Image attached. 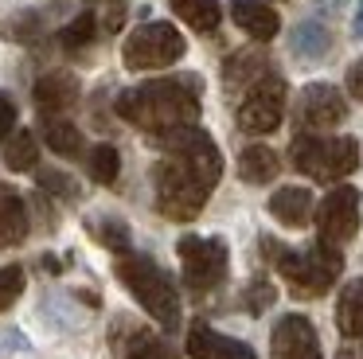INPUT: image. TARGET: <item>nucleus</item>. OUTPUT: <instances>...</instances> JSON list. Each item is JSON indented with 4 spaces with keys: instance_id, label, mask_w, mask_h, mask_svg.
I'll use <instances>...</instances> for the list:
<instances>
[{
    "instance_id": "1",
    "label": "nucleus",
    "mask_w": 363,
    "mask_h": 359,
    "mask_svg": "<svg viewBox=\"0 0 363 359\" xmlns=\"http://www.w3.org/2000/svg\"><path fill=\"white\" fill-rule=\"evenodd\" d=\"M121 121L137 125L149 137H164L172 129H188L199 121V78L176 74V78H152V82L129 86L113 101Z\"/></svg>"
},
{
    "instance_id": "2",
    "label": "nucleus",
    "mask_w": 363,
    "mask_h": 359,
    "mask_svg": "<svg viewBox=\"0 0 363 359\" xmlns=\"http://www.w3.org/2000/svg\"><path fill=\"white\" fill-rule=\"evenodd\" d=\"M258 246H262V258L274 262L277 273L289 281V293L305 297V301L324 297L332 289V281L344 273V254H340V246H328V242H313L305 250H289L266 234Z\"/></svg>"
},
{
    "instance_id": "3",
    "label": "nucleus",
    "mask_w": 363,
    "mask_h": 359,
    "mask_svg": "<svg viewBox=\"0 0 363 359\" xmlns=\"http://www.w3.org/2000/svg\"><path fill=\"white\" fill-rule=\"evenodd\" d=\"M113 270H118L121 285L137 297V304H141L160 328L172 332V328L180 324V293H176V281L168 270H160L149 254H121Z\"/></svg>"
},
{
    "instance_id": "4",
    "label": "nucleus",
    "mask_w": 363,
    "mask_h": 359,
    "mask_svg": "<svg viewBox=\"0 0 363 359\" xmlns=\"http://www.w3.org/2000/svg\"><path fill=\"white\" fill-rule=\"evenodd\" d=\"M211 180L203 172H196L188 160L180 156H164L152 168V195H157V211L172 223H191L199 211L207 207L211 195Z\"/></svg>"
},
{
    "instance_id": "5",
    "label": "nucleus",
    "mask_w": 363,
    "mask_h": 359,
    "mask_svg": "<svg viewBox=\"0 0 363 359\" xmlns=\"http://www.w3.org/2000/svg\"><path fill=\"white\" fill-rule=\"evenodd\" d=\"M289 160L297 172L313 176L316 184H336L359 168V140L355 137H316L297 133L289 145Z\"/></svg>"
},
{
    "instance_id": "6",
    "label": "nucleus",
    "mask_w": 363,
    "mask_h": 359,
    "mask_svg": "<svg viewBox=\"0 0 363 359\" xmlns=\"http://www.w3.org/2000/svg\"><path fill=\"white\" fill-rule=\"evenodd\" d=\"M184 51H188V43H184V35L176 31V23L149 20L137 31H129V39L121 43V62H125L129 70H160V67L180 62Z\"/></svg>"
},
{
    "instance_id": "7",
    "label": "nucleus",
    "mask_w": 363,
    "mask_h": 359,
    "mask_svg": "<svg viewBox=\"0 0 363 359\" xmlns=\"http://www.w3.org/2000/svg\"><path fill=\"white\" fill-rule=\"evenodd\" d=\"M176 254H180V270H184V285L191 293H211L227 281V242L223 238H199V234H184L176 242Z\"/></svg>"
},
{
    "instance_id": "8",
    "label": "nucleus",
    "mask_w": 363,
    "mask_h": 359,
    "mask_svg": "<svg viewBox=\"0 0 363 359\" xmlns=\"http://www.w3.org/2000/svg\"><path fill=\"white\" fill-rule=\"evenodd\" d=\"M285 94H289L285 90V78H277V74L258 78V82L246 90L242 106H238V129L254 133V137L274 133L285 117Z\"/></svg>"
},
{
    "instance_id": "9",
    "label": "nucleus",
    "mask_w": 363,
    "mask_h": 359,
    "mask_svg": "<svg viewBox=\"0 0 363 359\" xmlns=\"http://www.w3.org/2000/svg\"><path fill=\"white\" fill-rule=\"evenodd\" d=\"M316 231H320V242H328V246L352 242L359 231V192L347 184L332 187L316 207Z\"/></svg>"
},
{
    "instance_id": "10",
    "label": "nucleus",
    "mask_w": 363,
    "mask_h": 359,
    "mask_svg": "<svg viewBox=\"0 0 363 359\" xmlns=\"http://www.w3.org/2000/svg\"><path fill=\"white\" fill-rule=\"evenodd\" d=\"M347 117V101L332 82H308L297 98V133H328Z\"/></svg>"
},
{
    "instance_id": "11",
    "label": "nucleus",
    "mask_w": 363,
    "mask_h": 359,
    "mask_svg": "<svg viewBox=\"0 0 363 359\" xmlns=\"http://www.w3.org/2000/svg\"><path fill=\"white\" fill-rule=\"evenodd\" d=\"M269 351H274V359H320V340H316L313 320L301 312L281 316L269 336Z\"/></svg>"
},
{
    "instance_id": "12",
    "label": "nucleus",
    "mask_w": 363,
    "mask_h": 359,
    "mask_svg": "<svg viewBox=\"0 0 363 359\" xmlns=\"http://www.w3.org/2000/svg\"><path fill=\"white\" fill-rule=\"evenodd\" d=\"M188 355L191 359H258L250 343L215 332L207 320H196V324L188 328Z\"/></svg>"
},
{
    "instance_id": "13",
    "label": "nucleus",
    "mask_w": 363,
    "mask_h": 359,
    "mask_svg": "<svg viewBox=\"0 0 363 359\" xmlns=\"http://www.w3.org/2000/svg\"><path fill=\"white\" fill-rule=\"evenodd\" d=\"M79 94H82L79 74H71V70H48L32 86V98L40 106V114H63V109H71L79 101Z\"/></svg>"
},
{
    "instance_id": "14",
    "label": "nucleus",
    "mask_w": 363,
    "mask_h": 359,
    "mask_svg": "<svg viewBox=\"0 0 363 359\" xmlns=\"http://www.w3.org/2000/svg\"><path fill=\"white\" fill-rule=\"evenodd\" d=\"M230 16L235 23L258 43H269V39L281 31V16L269 8V0H230Z\"/></svg>"
},
{
    "instance_id": "15",
    "label": "nucleus",
    "mask_w": 363,
    "mask_h": 359,
    "mask_svg": "<svg viewBox=\"0 0 363 359\" xmlns=\"http://www.w3.org/2000/svg\"><path fill=\"white\" fill-rule=\"evenodd\" d=\"M32 223H28V203L20 199V192H12L0 180V250L4 246H20L28 238Z\"/></svg>"
},
{
    "instance_id": "16",
    "label": "nucleus",
    "mask_w": 363,
    "mask_h": 359,
    "mask_svg": "<svg viewBox=\"0 0 363 359\" xmlns=\"http://www.w3.org/2000/svg\"><path fill=\"white\" fill-rule=\"evenodd\" d=\"M269 215L281 226H305L308 219H313V192L301 187V184L277 187V192L269 195Z\"/></svg>"
},
{
    "instance_id": "17",
    "label": "nucleus",
    "mask_w": 363,
    "mask_h": 359,
    "mask_svg": "<svg viewBox=\"0 0 363 359\" xmlns=\"http://www.w3.org/2000/svg\"><path fill=\"white\" fill-rule=\"evenodd\" d=\"M266 74H269V55L258 51V47H254V51H238L223 62V86H227V90H250V86Z\"/></svg>"
},
{
    "instance_id": "18",
    "label": "nucleus",
    "mask_w": 363,
    "mask_h": 359,
    "mask_svg": "<svg viewBox=\"0 0 363 359\" xmlns=\"http://www.w3.org/2000/svg\"><path fill=\"white\" fill-rule=\"evenodd\" d=\"M289 51L305 62H316L332 51V31L324 28L320 20H301L297 28L289 31Z\"/></svg>"
},
{
    "instance_id": "19",
    "label": "nucleus",
    "mask_w": 363,
    "mask_h": 359,
    "mask_svg": "<svg viewBox=\"0 0 363 359\" xmlns=\"http://www.w3.org/2000/svg\"><path fill=\"white\" fill-rule=\"evenodd\" d=\"M40 133H43V140H48L51 153L82 156V133H79L74 121H67V117H59V114H43L40 117Z\"/></svg>"
},
{
    "instance_id": "20",
    "label": "nucleus",
    "mask_w": 363,
    "mask_h": 359,
    "mask_svg": "<svg viewBox=\"0 0 363 359\" xmlns=\"http://www.w3.org/2000/svg\"><path fill=\"white\" fill-rule=\"evenodd\" d=\"M336 328L347 340H363V277L347 281L336 301Z\"/></svg>"
},
{
    "instance_id": "21",
    "label": "nucleus",
    "mask_w": 363,
    "mask_h": 359,
    "mask_svg": "<svg viewBox=\"0 0 363 359\" xmlns=\"http://www.w3.org/2000/svg\"><path fill=\"white\" fill-rule=\"evenodd\" d=\"M277 172H281V160H277V153L269 145H250L238 156V176L246 184H269Z\"/></svg>"
},
{
    "instance_id": "22",
    "label": "nucleus",
    "mask_w": 363,
    "mask_h": 359,
    "mask_svg": "<svg viewBox=\"0 0 363 359\" xmlns=\"http://www.w3.org/2000/svg\"><path fill=\"white\" fill-rule=\"evenodd\" d=\"M172 12L180 16L191 31H203V35H211L223 20L219 0H172Z\"/></svg>"
},
{
    "instance_id": "23",
    "label": "nucleus",
    "mask_w": 363,
    "mask_h": 359,
    "mask_svg": "<svg viewBox=\"0 0 363 359\" xmlns=\"http://www.w3.org/2000/svg\"><path fill=\"white\" fill-rule=\"evenodd\" d=\"M40 164V145H35V133L16 129L9 140H4V168L12 172H35Z\"/></svg>"
},
{
    "instance_id": "24",
    "label": "nucleus",
    "mask_w": 363,
    "mask_h": 359,
    "mask_svg": "<svg viewBox=\"0 0 363 359\" xmlns=\"http://www.w3.org/2000/svg\"><path fill=\"white\" fill-rule=\"evenodd\" d=\"M90 234H94L98 242H102L106 250H113V254H129V242H133V234H129V226H125V219H118V215H94L90 219Z\"/></svg>"
},
{
    "instance_id": "25",
    "label": "nucleus",
    "mask_w": 363,
    "mask_h": 359,
    "mask_svg": "<svg viewBox=\"0 0 363 359\" xmlns=\"http://www.w3.org/2000/svg\"><path fill=\"white\" fill-rule=\"evenodd\" d=\"M86 172H90L94 184H113L118 172H121V153L113 145H94L86 156Z\"/></svg>"
},
{
    "instance_id": "26",
    "label": "nucleus",
    "mask_w": 363,
    "mask_h": 359,
    "mask_svg": "<svg viewBox=\"0 0 363 359\" xmlns=\"http://www.w3.org/2000/svg\"><path fill=\"white\" fill-rule=\"evenodd\" d=\"M94 35H98V20H94V12H79L63 31H59V43H63V51H71V55H74V51H82V47L94 43Z\"/></svg>"
},
{
    "instance_id": "27",
    "label": "nucleus",
    "mask_w": 363,
    "mask_h": 359,
    "mask_svg": "<svg viewBox=\"0 0 363 359\" xmlns=\"http://www.w3.org/2000/svg\"><path fill=\"white\" fill-rule=\"evenodd\" d=\"M40 31H43V16L32 12V8H24V12H16V16H9V20H4L0 35L12 39V43H35V39H40Z\"/></svg>"
},
{
    "instance_id": "28",
    "label": "nucleus",
    "mask_w": 363,
    "mask_h": 359,
    "mask_svg": "<svg viewBox=\"0 0 363 359\" xmlns=\"http://www.w3.org/2000/svg\"><path fill=\"white\" fill-rule=\"evenodd\" d=\"M125 359H176V355H172V348H168L160 336L137 328V332L129 336V343H125Z\"/></svg>"
},
{
    "instance_id": "29",
    "label": "nucleus",
    "mask_w": 363,
    "mask_h": 359,
    "mask_svg": "<svg viewBox=\"0 0 363 359\" xmlns=\"http://www.w3.org/2000/svg\"><path fill=\"white\" fill-rule=\"evenodd\" d=\"M35 184H40L43 195H59V199H79V184H74L67 172L59 168H40L35 172Z\"/></svg>"
},
{
    "instance_id": "30",
    "label": "nucleus",
    "mask_w": 363,
    "mask_h": 359,
    "mask_svg": "<svg viewBox=\"0 0 363 359\" xmlns=\"http://www.w3.org/2000/svg\"><path fill=\"white\" fill-rule=\"evenodd\" d=\"M274 297H277L274 281H269V277H254L250 285H246V293H242V304H246L250 316H262V312L274 304Z\"/></svg>"
},
{
    "instance_id": "31",
    "label": "nucleus",
    "mask_w": 363,
    "mask_h": 359,
    "mask_svg": "<svg viewBox=\"0 0 363 359\" xmlns=\"http://www.w3.org/2000/svg\"><path fill=\"white\" fill-rule=\"evenodd\" d=\"M24 285H28L24 265H4V270H0V312H4V309H12V304L20 301Z\"/></svg>"
},
{
    "instance_id": "32",
    "label": "nucleus",
    "mask_w": 363,
    "mask_h": 359,
    "mask_svg": "<svg viewBox=\"0 0 363 359\" xmlns=\"http://www.w3.org/2000/svg\"><path fill=\"white\" fill-rule=\"evenodd\" d=\"M16 133V101L0 90V140H9Z\"/></svg>"
},
{
    "instance_id": "33",
    "label": "nucleus",
    "mask_w": 363,
    "mask_h": 359,
    "mask_svg": "<svg viewBox=\"0 0 363 359\" xmlns=\"http://www.w3.org/2000/svg\"><path fill=\"white\" fill-rule=\"evenodd\" d=\"M347 94L363 101V59H355L352 67H347Z\"/></svg>"
},
{
    "instance_id": "34",
    "label": "nucleus",
    "mask_w": 363,
    "mask_h": 359,
    "mask_svg": "<svg viewBox=\"0 0 363 359\" xmlns=\"http://www.w3.org/2000/svg\"><path fill=\"white\" fill-rule=\"evenodd\" d=\"M121 20H125V0H110V8H106V31H118Z\"/></svg>"
},
{
    "instance_id": "35",
    "label": "nucleus",
    "mask_w": 363,
    "mask_h": 359,
    "mask_svg": "<svg viewBox=\"0 0 363 359\" xmlns=\"http://www.w3.org/2000/svg\"><path fill=\"white\" fill-rule=\"evenodd\" d=\"M332 359H363V340H352V343H344V348H340Z\"/></svg>"
},
{
    "instance_id": "36",
    "label": "nucleus",
    "mask_w": 363,
    "mask_h": 359,
    "mask_svg": "<svg viewBox=\"0 0 363 359\" xmlns=\"http://www.w3.org/2000/svg\"><path fill=\"white\" fill-rule=\"evenodd\" d=\"M352 35L355 39H363V0L355 4V20H352Z\"/></svg>"
},
{
    "instance_id": "37",
    "label": "nucleus",
    "mask_w": 363,
    "mask_h": 359,
    "mask_svg": "<svg viewBox=\"0 0 363 359\" xmlns=\"http://www.w3.org/2000/svg\"><path fill=\"white\" fill-rule=\"evenodd\" d=\"M40 270H48V273H59V270H63V265H59V258L43 254V258H40Z\"/></svg>"
}]
</instances>
